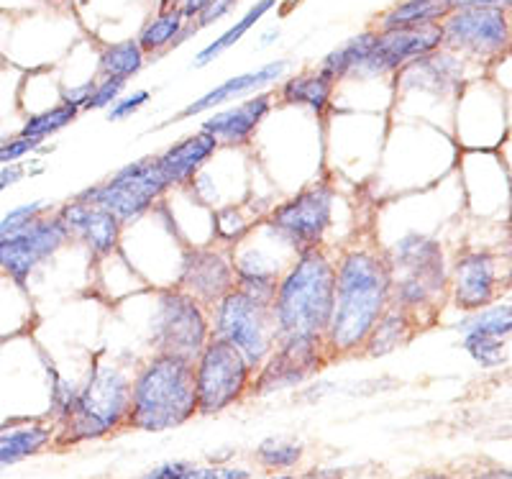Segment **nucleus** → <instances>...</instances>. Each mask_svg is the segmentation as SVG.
I'll return each mask as SVG.
<instances>
[{
	"label": "nucleus",
	"instance_id": "aec40b11",
	"mask_svg": "<svg viewBox=\"0 0 512 479\" xmlns=\"http://www.w3.org/2000/svg\"><path fill=\"white\" fill-rule=\"evenodd\" d=\"M287 70V62L285 59H277V62H269V65L259 67L254 72H244V75H233L228 77L226 82L216 85L213 90H208L205 95H200L198 100H192L190 106L185 111L177 113L175 118H169L167 123H177V121H187L192 116H200L205 111H216V108L226 106L231 100L236 98H244V95H256V93H264L267 85L280 80Z\"/></svg>",
	"mask_w": 512,
	"mask_h": 479
},
{
	"label": "nucleus",
	"instance_id": "473e14b6",
	"mask_svg": "<svg viewBox=\"0 0 512 479\" xmlns=\"http://www.w3.org/2000/svg\"><path fill=\"white\" fill-rule=\"evenodd\" d=\"M303 454V444L290 439H264L254 451L259 467L272 469V472H287V469L297 467L303 462Z\"/></svg>",
	"mask_w": 512,
	"mask_h": 479
},
{
	"label": "nucleus",
	"instance_id": "423d86ee",
	"mask_svg": "<svg viewBox=\"0 0 512 479\" xmlns=\"http://www.w3.org/2000/svg\"><path fill=\"white\" fill-rule=\"evenodd\" d=\"M146 354H175L195 362L210 341V310L180 287H157L144 293Z\"/></svg>",
	"mask_w": 512,
	"mask_h": 479
},
{
	"label": "nucleus",
	"instance_id": "7ed1b4c3",
	"mask_svg": "<svg viewBox=\"0 0 512 479\" xmlns=\"http://www.w3.org/2000/svg\"><path fill=\"white\" fill-rule=\"evenodd\" d=\"M333 290H336V252L318 246L297 254L280 277L272 300L277 339H292V336L323 339L333 316Z\"/></svg>",
	"mask_w": 512,
	"mask_h": 479
},
{
	"label": "nucleus",
	"instance_id": "72a5a7b5",
	"mask_svg": "<svg viewBox=\"0 0 512 479\" xmlns=\"http://www.w3.org/2000/svg\"><path fill=\"white\" fill-rule=\"evenodd\" d=\"M469 357L482 367H500L505 362V341L492 339V336H477V333H466L461 341Z\"/></svg>",
	"mask_w": 512,
	"mask_h": 479
},
{
	"label": "nucleus",
	"instance_id": "2eb2a0df",
	"mask_svg": "<svg viewBox=\"0 0 512 479\" xmlns=\"http://www.w3.org/2000/svg\"><path fill=\"white\" fill-rule=\"evenodd\" d=\"M54 216L59 218L70 241H75L77 246H82L90 254L93 264L118 252L123 223L100 205L80 200L75 195V198L59 203L54 208Z\"/></svg>",
	"mask_w": 512,
	"mask_h": 479
},
{
	"label": "nucleus",
	"instance_id": "1a4fd4ad",
	"mask_svg": "<svg viewBox=\"0 0 512 479\" xmlns=\"http://www.w3.org/2000/svg\"><path fill=\"white\" fill-rule=\"evenodd\" d=\"M195 400L198 415H218L249 398L254 367L231 344L210 336L195 362Z\"/></svg>",
	"mask_w": 512,
	"mask_h": 479
},
{
	"label": "nucleus",
	"instance_id": "2f4dec72",
	"mask_svg": "<svg viewBox=\"0 0 512 479\" xmlns=\"http://www.w3.org/2000/svg\"><path fill=\"white\" fill-rule=\"evenodd\" d=\"M459 331L477 333V336H492V339H505L512 333V305H487L482 310H474L459 323Z\"/></svg>",
	"mask_w": 512,
	"mask_h": 479
},
{
	"label": "nucleus",
	"instance_id": "a18cd8bd",
	"mask_svg": "<svg viewBox=\"0 0 512 479\" xmlns=\"http://www.w3.org/2000/svg\"><path fill=\"white\" fill-rule=\"evenodd\" d=\"M264 479H300L295 474H274V477H264Z\"/></svg>",
	"mask_w": 512,
	"mask_h": 479
},
{
	"label": "nucleus",
	"instance_id": "9b49d317",
	"mask_svg": "<svg viewBox=\"0 0 512 479\" xmlns=\"http://www.w3.org/2000/svg\"><path fill=\"white\" fill-rule=\"evenodd\" d=\"M295 257L297 254L290 246L262 221L246 239H241L231 249L236 290L254 298L256 303L272 305L280 277L285 275V269Z\"/></svg>",
	"mask_w": 512,
	"mask_h": 479
},
{
	"label": "nucleus",
	"instance_id": "6e6552de",
	"mask_svg": "<svg viewBox=\"0 0 512 479\" xmlns=\"http://www.w3.org/2000/svg\"><path fill=\"white\" fill-rule=\"evenodd\" d=\"M167 193L169 187L159 177L154 154H146V157L123 164L121 170L113 172L111 177L80 190L77 198L100 205L108 213H113L123 226H131L146 213H152Z\"/></svg>",
	"mask_w": 512,
	"mask_h": 479
},
{
	"label": "nucleus",
	"instance_id": "5701e85b",
	"mask_svg": "<svg viewBox=\"0 0 512 479\" xmlns=\"http://www.w3.org/2000/svg\"><path fill=\"white\" fill-rule=\"evenodd\" d=\"M333 98V82L328 77L315 72H300V75L290 77L282 82L280 100L285 106L303 108V111L313 113L315 118H323L331 111Z\"/></svg>",
	"mask_w": 512,
	"mask_h": 479
},
{
	"label": "nucleus",
	"instance_id": "37998d69",
	"mask_svg": "<svg viewBox=\"0 0 512 479\" xmlns=\"http://www.w3.org/2000/svg\"><path fill=\"white\" fill-rule=\"evenodd\" d=\"M477 479H512L510 469H489V472L479 474Z\"/></svg>",
	"mask_w": 512,
	"mask_h": 479
},
{
	"label": "nucleus",
	"instance_id": "ddd939ff",
	"mask_svg": "<svg viewBox=\"0 0 512 479\" xmlns=\"http://www.w3.org/2000/svg\"><path fill=\"white\" fill-rule=\"evenodd\" d=\"M326 364H331V357H328L323 339H308V336L277 339L267 362L254 372L249 398H264V395H274V392L295 390V387L313 380Z\"/></svg>",
	"mask_w": 512,
	"mask_h": 479
},
{
	"label": "nucleus",
	"instance_id": "e433bc0d",
	"mask_svg": "<svg viewBox=\"0 0 512 479\" xmlns=\"http://www.w3.org/2000/svg\"><path fill=\"white\" fill-rule=\"evenodd\" d=\"M39 152H44V144H39V141L11 136V139L0 144V164L6 167V164L24 162V159H29L31 154H39Z\"/></svg>",
	"mask_w": 512,
	"mask_h": 479
},
{
	"label": "nucleus",
	"instance_id": "58836bf2",
	"mask_svg": "<svg viewBox=\"0 0 512 479\" xmlns=\"http://www.w3.org/2000/svg\"><path fill=\"white\" fill-rule=\"evenodd\" d=\"M39 172H44V162H41L39 157H31V162H16V164H6L3 170H0V193L3 190H8L11 185H16V182H21L24 177L29 175H39Z\"/></svg>",
	"mask_w": 512,
	"mask_h": 479
},
{
	"label": "nucleus",
	"instance_id": "4be33fe9",
	"mask_svg": "<svg viewBox=\"0 0 512 479\" xmlns=\"http://www.w3.org/2000/svg\"><path fill=\"white\" fill-rule=\"evenodd\" d=\"M54 428L52 418H11L0 423V469L13 467V464L31 459L54 446Z\"/></svg>",
	"mask_w": 512,
	"mask_h": 479
},
{
	"label": "nucleus",
	"instance_id": "f3484780",
	"mask_svg": "<svg viewBox=\"0 0 512 479\" xmlns=\"http://www.w3.org/2000/svg\"><path fill=\"white\" fill-rule=\"evenodd\" d=\"M177 287L192 295L198 303H203L205 308H213L223 295H228L236 287L231 249L218 244L187 249Z\"/></svg>",
	"mask_w": 512,
	"mask_h": 479
},
{
	"label": "nucleus",
	"instance_id": "c03bdc74",
	"mask_svg": "<svg viewBox=\"0 0 512 479\" xmlns=\"http://www.w3.org/2000/svg\"><path fill=\"white\" fill-rule=\"evenodd\" d=\"M415 479H454V477H448V474H438V472H428V474H420V477Z\"/></svg>",
	"mask_w": 512,
	"mask_h": 479
},
{
	"label": "nucleus",
	"instance_id": "412c9836",
	"mask_svg": "<svg viewBox=\"0 0 512 479\" xmlns=\"http://www.w3.org/2000/svg\"><path fill=\"white\" fill-rule=\"evenodd\" d=\"M495 282V259L484 252L461 257L456 262L454 272L448 275V285L454 290L456 308L466 310V313L482 310L492 303V298H495Z\"/></svg>",
	"mask_w": 512,
	"mask_h": 479
},
{
	"label": "nucleus",
	"instance_id": "b1692460",
	"mask_svg": "<svg viewBox=\"0 0 512 479\" xmlns=\"http://www.w3.org/2000/svg\"><path fill=\"white\" fill-rule=\"evenodd\" d=\"M418 331H420L418 323H415L408 313H402L400 308H392L390 305L387 313L379 318L377 326H374L372 333L367 336V344H364L359 357L361 359L387 357V354H392V351H397L400 346L408 344Z\"/></svg>",
	"mask_w": 512,
	"mask_h": 479
},
{
	"label": "nucleus",
	"instance_id": "20e7f679",
	"mask_svg": "<svg viewBox=\"0 0 512 479\" xmlns=\"http://www.w3.org/2000/svg\"><path fill=\"white\" fill-rule=\"evenodd\" d=\"M198 415L195 372L190 359L175 354H146L131 377L126 428L162 433L190 423Z\"/></svg>",
	"mask_w": 512,
	"mask_h": 479
},
{
	"label": "nucleus",
	"instance_id": "c756f323",
	"mask_svg": "<svg viewBox=\"0 0 512 479\" xmlns=\"http://www.w3.org/2000/svg\"><path fill=\"white\" fill-rule=\"evenodd\" d=\"M446 13H451L448 0H405V3L395 6L387 16L382 18V31L438 24V18H443Z\"/></svg>",
	"mask_w": 512,
	"mask_h": 479
},
{
	"label": "nucleus",
	"instance_id": "f704fd0d",
	"mask_svg": "<svg viewBox=\"0 0 512 479\" xmlns=\"http://www.w3.org/2000/svg\"><path fill=\"white\" fill-rule=\"evenodd\" d=\"M52 208L54 205L47 203V200H31V203L16 205L13 211H8L6 216L0 218V239L16 234V231H21V228H26L29 223H34L36 218H41L44 213L52 211Z\"/></svg>",
	"mask_w": 512,
	"mask_h": 479
},
{
	"label": "nucleus",
	"instance_id": "dca6fc26",
	"mask_svg": "<svg viewBox=\"0 0 512 479\" xmlns=\"http://www.w3.org/2000/svg\"><path fill=\"white\" fill-rule=\"evenodd\" d=\"M443 44L459 52L489 57L505 49L510 26L502 8H461L443 21Z\"/></svg>",
	"mask_w": 512,
	"mask_h": 479
},
{
	"label": "nucleus",
	"instance_id": "cd10ccee",
	"mask_svg": "<svg viewBox=\"0 0 512 479\" xmlns=\"http://www.w3.org/2000/svg\"><path fill=\"white\" fill-rule=\"evenodd\" d=\"M141 479H251V472L244 467H231V464H210L200 467L192 462H162L144 474Z\"/></svg>",
	"mask_w": 512,
	"mask_h": 479
},
{
	"label": "nucleus",
	"instance_id": "f257e3e1",
	"mask_svg": "<svg viewBox=\"0 0 512 479\" xmlns=\"http://www.w3.org/2000/svg\"><path fill=\"white\" fill-rule=\"evenodd\" d=\"M390 303L392 275L377 241L356 239L338 249L333 316L323 336L331 362L359 357Z\"/></svg>",
	"mask_w": 512,
	"mask_h": 479
},
{
	"label": "nucleus",
	"instance_id": "ea45409f",
	"mask_svg": "<svg viewBox=\"0 0 512 479\" xmlns=\"http://www.w3.org/2000/svg\"><path fill=\"white\" fill-rule=\"evenodd\" d=\"M210 6V0H162L159 3V11H169V13H177L182 21H198L200 13Z\"/></svg>",
	"mask_w": 512,
	"mask_h": 479
},
{
	"label": "nucleus",
	"instance_id": "49530a36",
	"mask_svg": "<svg viewBox=\"0 0 512 479\" xmlns=\"http://www.w3.org/2000/svg\"><path fill=\"white\" fill-rule=\"evenodd\" d=\"M6 282H8V277H6V275H3V272H0V287L6 285Z\"/></svg>",
	"mask_w": 512,
	"mask_h": 479
},
{
	"label": "nucleus",
	"instance_id": "a878e982",
	"mask_svg": "<svg viewBox=\"0 0 512 479\" xmlns=\"http://www.w3.org/2000/svg\"><path fill=\"white\" fill-rule=\"evenodd\" d=\"M274 3H277V0H259V3H256V6H251L249 11H246L244 16L239 18V24H233L231 29L223 31V34L218 36L216 41H210L208 47L200 49V52L195 54V67H205V65H210V62H213V59L221 57L223 52H228V49H231L233 44H239V41L244 39V36L249 34V31L254 29V26L259 24V21H262V18L267 16L269 11H272Z\"/></svg>",
	"mask_w": 512,
	"mask_h": 479
},
{
	"label": "nucleus",
	"instance_id": "4c0bfd02",
	"mask_svg": "<svg viewBox=\"0 0 512 479\" xmlns=\"http://www.w3.org/2000/svg\"><path fill=\"white\" fill-rule=\"evenodd\" d=\"M149 100H152V93H149V90H136V93L131 95H121V98L108 108V121H126V118H131L134 113H139Z\"/></svg>",
	"mask_w": 512,
	"mask_h": 479
},
{
	"label": "nucleus",
	"instance_id": "4468645a",
	"mask_svg": "<svg viewBox=\"0 0 512 479\" xmlns=\"http://www.w3.org/2000/svg\"><path fill=\"white\" fill-rule=\"evenodd\" d=\"M443 44L441 24L408 26V29H379L374 31V44L364 65L354 75V80H372V77L392 75L405 70L408 65L428 54L438 52Z\"/></svg>",
	"mask_w": 512,
	"mask_h": 479
},
{
	"label": "nucleus",
	"instance_id": "c85d7f7f",
	"mask_svg": "<svg viewBox=\"0 0 512 479\" xmlns=\"http://www.w3.org/2000/svg\"><path fill=\"white\" fill-rule=\"evenodd\" d=\"M141 67H144V52L136 44V39L108 44L98 57L100 77H116V80L128 82L134 75H139Z\"/></svg>",
	"mask_w": 512,
	"mask_h": 479
},
{
	"label": "nucleus",
	"instance_id": "a19ab883",
	"mask_svg": "<svg viewBox=\"0 0 512 479\" xmlns=\"http://www.w3.org/2000/svg\"><path fill=\"white\" fill-rule=\"evenodd\" d=\"M236 3H239V0H210V6L205 8L198 16V21L192 24V31H200L205 29V26H213L216 21H221L223 16L231 13V8H236Z\"/></svg>",
	"mask_w": 512,
	"mask_h": 479
},
{
	"label": "nucleus",
	"instance_id": "f03ea898",
	"mask_svg": "<svg viewBox=\"0 0 512 479\" xmlns=\"http://www.w3.org/2000/svg\"><path fill=\"white\" fill-rule=\"evenodd\" d=\"M136 364L139 362L113 357L111 351L105 349L93 354L77 387L75 403L54 423L57 428L54 446L67 449V446L88 444V441L123 431Z\"/></svg>",
	"mask_w": 512,
	"mask_h": 479
},
{
	"label": "nucleus",
	"instance_id": "79ce46f5",
	"mask_svg": "<svg viewBox=\"0 0 512 479\" xmlns=\"http://www.w3.org/2000/svg\"><path fill=\"white\" fill-rule=\"evenodd\" d=\"M451 11L461 8H507V0H448Z\"/></svg>",
	"mask_w": 512,
	"mask_h": 479
},
{
	"label": "nucleus",
	"instance_id": "39448f33",
	"mask_svg": "<svg viewBox=\"0 0 512 479\" xmlns=\"http://www.w3.org/2000/svg\"><path fill=\"white\" fill-rule=\"evenodd\" d=\"M392 275V308L408 313L418 328L433 316L438 298L448 287V264L441 241L423 231H405L377 244Z\"/></svg>",
	"mask_w": 512,
	"mask_h": 479
},
{
	"label": "nucleus",
	"instance_id": "bb28decb",
	"mask_svg": "<svg viewBox=\"0 0 512 479\" xmlns=\"http://www.w3.org/2000/svg\"><path fill=\"white\" fill-rule=\"evenodd\" d=\"M80 108L72 106V103H64V100H59V103H54V106L44 108V111L39 113H31L29 118L24 121V126H21V131H18L16 136H21V139H31V141H39V144H44L47 139H52L54 134H59L62 129H67L72 121H75L77 116H80Z\"/></svg>",
	"mask_w": 512,
	"mask_h": 479
},
{
	"label": "nucleus",
	"instance_id": "9d476101",
	"mask_svg": "<svg viewBox=\"0 0 512 479\" xmlns=\"http://www.w3.org/2000/svg\"><path fill=\"white\" fill-rule=\"evenodd\" d=\"M210 310V336L231 344L246 357L254 372L267 362L277 344L272 321V305L256 303L246 293L233 287Z\"/></svg>",
	"mask_w": 512,
	"mask_h": 479
},
{
	"label": "nucleus",
	"instance_id": "6ab92c4d",
	"mask_svg": "<svg viewBox=\"0 0 512 479\" xmlns=\"http://www.w3.org/2000/svg\"><path fill=\"white\" fill-rule=\"evenodd\" d=\"M218 149H221L218 141L198 129L195 134H187L175 144H169L164 152L154 154V162H157V172L164 185L169 190H180L198 177L205 164L216 157Z\"/></svg>",
	"mask_w": 512,
	"mask_h": 479
},
{
	"label": "nucleus",
	"instance_id": "7c9ffc66",
	"mask_svg": "<svg viewBox=\"0 0 512 479\" xmlns=\"http://www.w3.org/2000/svg\"><path fill=\"white\" fill-rule=\"evenodd\" d=\"M182 31H185V21H182L177 13L159 11L157 16L141 29L136 44H139L144 54L162 52V49L172 47V44H177V41L182 39Z\"/></svg>",
	"mask_w": 512,
	"mask_h": 479
},
{
	"label": "nucleus",
	"instance_id": "a211bd4d",
	"mask_svg": "<svg viewBox=\"0 0 512 479\" xmlns=\"http://www.w3.org/2000/svg\"><path fill=\"white\" fill-rule=\"evenodd\" d=\"M274 95L256 93L251 98L241 100L226 111H216L213 116L200 123V131L210 134L223 149H249L251 141L256 139L262 123L272 116Z\"/></svg>",
	"mask_w": 512,
	"mask_h": 479
},
{
	"label": "nucleus",
	"instance_id": "0eeeda50",
	"mask_svg": "<svg viewBox=\"0 0 512 479\" xmlns=\"http://www.w3.org/2000/svg\"><path fill=\"white\" fill-rule=\"evenodd\" d=\"M346 205V195L331 177L300 187L269 208L264 223L280 236L292 252L326 246L331 249V234L338 228V208ZM333 252V249H331Z\"/></svg>",
	"mask_w": 512,
	"mask_h": 479
},
{
	"label": "nucleus",
	"instance_id": "c9c22d12",
	"mask_svg": "<svg viewBox=\"0 0 512 479\" xmlns=\"http://www.w3.org/2000/svg\"><path fill=\"white\" fill-rule=\"evenodd\" d=\"M123 88H126V80H116V77H98L93 95H90L82 111H103V108H111L113 103L121 98Z\"/></svg>",
	"mask_w": 512,
	"mask_h": 479
},
{
	"label": "nucleus",
	"instance_id": "f8f14e48",
	"mask_svg": "<svg viewBox=\"0 0 512 479\" xmlns=\"http://www.w3.org/2000/svg\"><path fill=\"white\" fill-rule=\"evenodd\" d=\"M70 236L54 216V208L26 228L0 239V272L24 293L31 295V280L59 252L70 246Z\"/></svg>",
	"mask_w": 512,
	"mask_h": 479
},
{
	"label": "nucleus",
	"instance_id": "393cba45",
	"mask_svg": "<svg viewBox=\"0 0 512 479\" xmlns=\"http://www.w3.org/2000/svg\"><path fill=\"white\" fill-rule=\"evenodd\" d=\"M372 44L374 31H364V34L354 36V39H349L338 49H333L331 54H326L323 62H320L318 72L323 77H328L333 85L341 80H349V77H354L356 72H359V67L364 65V59L372 52Z\"/></svg>",
	"mask_w": 512,
	"mask_h": 479
}]
</instances>
